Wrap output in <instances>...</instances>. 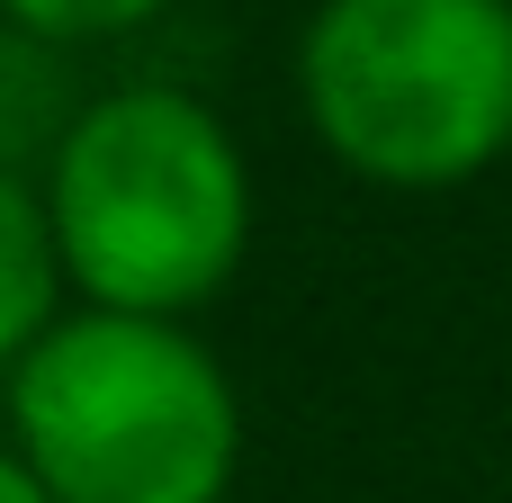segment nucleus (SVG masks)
Segmentation results:
<instances>
[{
  "label": "nucleus",
  "mask_w": 512,
  "mask_h": 503,
  "mask_svg": "<svg viewBox=\"0 0 512 503\" xmlns=\"http://www.w3.org/2000/svg\"><path fill=\"white\" fill-rule=\"evenodd\" d=\"M297 99L342 171L459 189L512 153V0H315Z\"/></svg>",
  "instance_id": "obj_3"
},
{
  "label": "nucleus",
  "mask_w": 512,
  "mask_h": 503,
  "mask_svg": "<svg viewBox=\"0 0 512 503\" xmlns=\"http://www.w3.org/2000/svg\"><path fill=\"white\" fill-rule=\"evenodd\" d=\"M0 503H45V495H36V477H27L9 450H0Z\"/></svg>",
  "instance_id": "obj_6"
},
{
  "label": "nucleus",
  "mask_w": 512,
  "mask_h": 503,
  "mask_svg": "<svg viewBox=\"0 0 512 503\" xmlns=\"http://www.w3.org/2000/svg\"><path fill=\"white\" fill-rule=\"evenodd\" d=\"M63 297V261L45 234V207L27 189V171H0V360H18Z\"/></svg>",
  "instance_id": "obj_4"
},
{
  "label": "nucleus",
  "mask_w": 512,
  "mask_h": 503,
  "mask_svg": "<svg viewBox=\"0 0 512 503\" xmlns=\"http://www.w3.org/2000/svg\"><path fill=\"white\" fill-rule=\"evenodd\" d=\"M9 432L45 503H225L243 459L216 351L189 324L99 306L9 360Z\"/></svg>",
  "instance_id": "obj_2"
},
{
  "label": "nucleus",
  "mask_w": 512,
  "mask_h": 503,
  "mask_svg": "<svg viewBox=\"0 0 512 503\" xmlns=\"http://www.w3.org/2000/svg\"><path fill=\"white\" fill-rule=\"evenodd\" d=\"M0 9H9V27L36 36V45H99V36L153 27L171 0H0Z\"/></svg>",
  "instance_id": "obj_5"
},
{
  "label": "nucleus",
  "mask_w": 512,
  "mask_h": 503,
  "mask_svg": "<svg viewBox=\"0 0 512 503\" xmlns=\"http://www.w3.org/2000/svg\"><path fill=\"white\" fill-rule=\"evenodd\" d=\"M36 207L63 279L99 315L180 324L243 270L252 243V171L225 117L171 81H126L63 117Z\"/></svg>",
  "instance_id": "obj_1"
}]
</instances>
